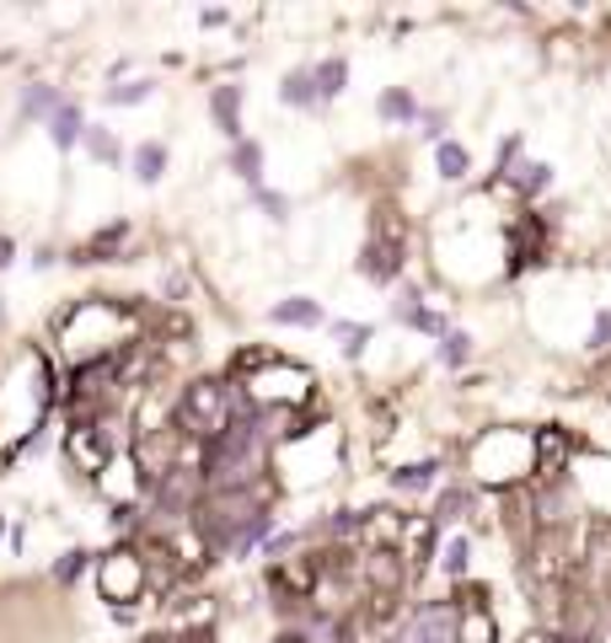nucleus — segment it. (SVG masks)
Returning <instances> with one entry per match:
<instances>
[{
	"label": "nucleus",
	"mask_w": 611,
	"mask_h": 643,
	"mask_svg": "<svg viewBox=\"0 0 611 643\" xmlns=\"http://www.w3.org/2000/svg\"><path fill=\"white\" fill-rule=\"evenodd\" d=\"M194 525L209 547H231V553H247L252 542L269 536V504L252 493V488H209L194 504Z\"/></svg>",
	"instance_id": "1"
},
{
	"label": "nucleus",
	"mask_w": 611,
	"mask_h": 643,
	"mask_svg": "<svg viewBox=\"0 0 611 643\" xmlns=\"http://www.w3.org/2000/svg\"><path fill=\"white\" fill-rule=\"evenodd\" d=\"M590 349H611V306L596 312V327H590Z\"/></svg>",
	"instance_id": "24"
},
{
	"label": "nucleus",
	"mask_w": 611,
	"mask_h": 643,
	"mask_svg": "<svg viewBox=\"0 0 611 643\" xmlns=\"http://www.w3.org/2000/svg\"><path fill=\"white\" fill-rule=\"evenodd\" d=\"M269 317H274V322H295V327H317V322H323V306H317L312 295H290V301H280Z\"/></svg>",
	"instance_id": "11"
},
{
	"label": "nucleus",
	"mask_w": 611,
	"mask_h": 643,
	"mask_svg": "<svg viewBox=\"0 0 611 643\" xmlns=\"http://www.w3.org/2000/svg\"><path fill=\"white\" fill-rule=\"evenodd\" d=\"M145 91H151V80H129V86H113V91H108V102H140Z\"/></svg>",
	"instance_id": "25"
},
{
	"label": "nucleus",
	"mask_w": 611,
	"mask_h": 643,
	"mask_svg": "<svg viewBox=\"0 0 611 643\" xmlns=\"http://www.w3.org/2000/svg\"><path fill=\"white\" fill-rule=\"evenodd\" d=\"M269 461V429L263 418H231L215 440H204L199 478L204 488H252Z\"/></svg>",
	"instance_id": "2"
},
{
	"label": "nucleus",
	"mask_w": 611,
	"mask_h": 643,
	"mask_svg": "<svg viewBox=\"0 0 611 643\" xmlns=\"http://www.w3.org/2000/svg\"><path fill=\"white\" fill-rule=\"evenodd\" d=\"M312 70H317V97H323V102H332V97L343 91V80H349V59H343V54H332V59L312 65Z\"/></svg>",
	"instance_id": "13"
},
{
	"label": "nucleus",
	"mask_w": 611,
	"mask_h": 643,
	"mask_svg": "<svg viewBox=\"0 0 611 643\" xmlns=\"http://www.w3.org/2000/svg\"><path fill=\"white\" fill-rule=\"evenodd\" d=\"M177 424L188 429V435H220L226 424H231V392H226V381H194L183 402H177Z\"/></svg>",
	"instance_id": "3"
},
{
	"label": "nucleus",
	"mask_w": 611,
	"mask_h": 643,
	"mask_svg": "<svg viewBox=\"0 0 611 643\" xmlns=\"http://www.w3.org/2000/svg\"><path fill=\"white\" fill-rule=\"evenodd\" d=\"M504 183H515L526 199H542V194L553 188V166H547V161H521V166L504 172Z\"/></svg>",
	"instance_id": "7"
},
{
	"label": "nucleus",
	"mask_w": 611,
	"mask_h": 643,
	"mask_svg": "<svg viewBox=\"0 0 611 643\" xmlns=\"http://www.w3.org/2000/svg\"><path fill=\"white\" fill-rule=\"evenodd\" d=\"M258 204H263L274 220H285V199H280V194H263V188H258Z\"/></svg>",
	"instance_id": "27"
},
{
	"label": "nucleus",
	"mask_w": 611,
	"mask_h": 643,
	"mask_svg": "<svg viewBox=\"0 0 611 643\" xmlns=\"http://www.w3.org/2000/svg\"><path fill=\"white\" fill-rule=\"evenodd\" d=\"M461 510H472V488H461V482H456V488L440 493V504H435V525H456L461 521Z\"/></svg>",
	"instance_id": "16"
},
{
	"label": "nucleus",
	"mask_w": 611,
	"mask_h": 643,
	"mask_svg": "<svg viewBox=\"0 0 611 643\" xmlns=\"http://www.w3.org/2000/svg\"><path fill=\"white\" fill-rule=\"evenodd\" d=\"M6 263H11V241L0 237V269H6Z\"/></svg>",
	"instance_id": "29"
},
{
	"label": "nucleus",
	"mask_w": 611,
	"mask_h": 643,
	"mask_svg": "<svg viewBox=\"0 0 611 643\" xmlns=\"http://www.w3.org/2000/svg\"><path fill=\"white\" fill-rule=\"evenodd\" d=\"M435 472H440V461H413V467H397V472H392V488H397V493H424V488H435Z\"/></svg>",
	"instance_id": "12"
},
{
	"label": "nucleus",
	"mask_w": 611,
	"mask_h": 643,
	"mask_svg": "<svg viewBox=\"0 0 611 643\" xmlns=\"http://www.w3.org/2000/svg\"><path fill=\"white\" fill-rule=\"evenodd\" d=\"M467 360H472V338L450 327L446 338H440V364H450V370H461V364H467Z\"/></svg>",
	"instance_id": "20"
},
{
	"label": "nucleus",
	"mask_w": 611,
	"mask_h": 643,
	"mask_svg": "<svg viewBox=\"0 0 611 643\" xmlns=\"http://www.w3.org/2000/svg\"><path fill=\"white\" fill-rule=\"evenodd\" d=\"M360 274H365L370 284H392L397 274H403V241H392V237L365 241V252H360Z\"/></svg>",
	"instance_id": "6"
},
{
	"label": "nucleus",
	"mask_w": 611,
	"mask_h": 643,
	"mask_svg": "<svg viewBox=\"0 0 611 643\" xmlns=\"http://www.w3.org/2000/svg\"><path fill=\"white\" fill-rule=\"evenodd\" d=\"M194 504H199V482H194V472H188V467H172V472L156 482V504H151V510L172 521V515H194Z\"/></svg>",
	"instance_id": "5"
},
{
	"label": "nucleus",
	"mask_w": 611,
	"mask_h": 643,
	"mask_svg": "<svg viewBox=\"0 0 611 643\" xmlns=\"http://www.w3.org/2000/svg\"><path fill=\"white\" fill-rule=\"evenodd\" d=\"M86 563V553H70V558L59 563V579H76V568H81Z\"/></svg>",
	"instance_id": "28"
},
{
	"label": "nucleus",
	"mask_w": 611,
	"mask_h": 643,
	"mask_svg": "<svg viewBox=\"0 0 611 643\" xmlns=\"http://www.w3.org/2000/svg\"><path fill=\"white\" fill-rule=\"evenodd\" d=\"M435 166H440L446 183H461V177L472 172V151H467L461 140H440V145H435Z\"/></svg>",
	"instance_id": "9"
},
{
	"label": "nucleus",
	"mask_w": 611,
	"mask_h": 643,
	"mask_svg": "<svg viewBox=\"0 0 611 643\" xmlns=\"http://www.w3.org/2000/svg\"><path fill=\"white\" fill-rule=\"evenodd\" d=\"M231 166L242 172L247 183H258V177H263V145H258V140H237V151H231Z\"/></svg>",
	"instance_id": "18"
},
{
	"label": "nucleus",
	"mask_w": 611,
	"mask_h": 643,
	"mask_svg": "<svg viewBox=\"0 0 611 643\" xmlns=\"http://www.w3.org/2000/svg\"><path fill=\"white\" fill-rule=\"evenodd\" d=\"M332 338L343 344V355H360L370 344V327L365 322H332Z\"/></svg>",
	"instance_id": "21"
},
{
	"label": "nucleus",
	"mask_w": 611,
	"mask_h": 643,
	"mask_svg": "<svg viewBox=\"0 0 611 643\" xmlns=\"http://www.w3.org/2000/svg\"><path fill=\"white\" fill-rule=\"evenodd\" d=\"M467 558H472V536H461V531H456L446 547H440V568H446L450 579H461V574H467Z\"/></svg>",
	"instance_id": "17"
},
{
	"label": "nucleus",
	"mask_w": 611,
	"mask_h": 643,
	"mask_svg": "<svg viewBox=\"0 0 611 643\" xmlns=\"http://www.w3.org/2000/svg\"><path fill=\"white\" fill-rule=\"evenodd\" d=\"M280 97H285L290 108H317V102H323V97H317V70H312V65L290 70L285 86H280Z\"/></svg>",
	"instance_id": "8"
},
{
	"label": "nucleus",
	"mask_w": 611,
	"mask_h": 643,
	"mask_svg": "<svg viewBox=\"0 0 611 643\" xmlns=\"http://www.w3.org/2000/svg\"><path fill=\"white\" fill-rule=\"evenodd\" d=\"M48 129H54V145H76V140L86 134L81 108H76V102H65V108H59V113L48 119Z\"/></svg>",
	"instance_id": "14"
},
{
	"label": "nucleus",
	"mask_w": 611,
	"mask_h": 643,
	"mask_svg": "<svg viewBox=\"0 0 611 643\" xmlns=\"http://www.w3.org/2000/svg\"><path fill=\"white\" fill-rule=\"evenodd\" d=\"M209 102H215V119H220V129H231V134L242 129V123H237V102H242V91H237V86H215V97H209Z\"/></svg>",
	"instance_id": "19"
},
{
	"label": "nucleus",
	"mask_w": 611,
	"mask_h": 643,
	"mask_svg": "<svg viewBox=\"0 0 611 643\" xmlns=\"http://www.w3.org/2000/svg\"><path fill=\"white\" fill-rule=\"evenodd\" d=\"M86 151H91V156H102V161H113V156H119V145H113V134H108V129H97V123L86 129Z\"/></svg>",
	"instance_id": "23"
},
{
	"label": "nucleus",
	"mask_w": 611,
	"mask_h": 643,
	"mask_svg": "<svg viewBox=\"0 0 611 643\" xmlns=\"http://www.w3.org/2000/svg\"><path fill=\"white\" fill-rule=\"evenodd\" d=\"M424 134H429V140H435V145H440V140H446V113H435V108H429V113H424Z\"/></svg>",
	"instance_id": "26"
},
{
	"label": "nucleus",
	"mask_w": 611,
	"mask_h": 643,
	"mask_svg": "<svg viewBox=\"0 0 611 643\" xmlns=\"http://www.w3.org/2000/svg\"><path fill=\"white\" fill-rule=\"evenodd\" d=\"M65 102L54 97V86H28L22 91V113H59Z\"/></svg>",
	"instance_id": "22"
},
{
	"label": "nucleus",
	"mask_w": 611,
	"mask_h": 643,
	"mask_svg": "<svg viewBox=\"0 0 611 643\" xmlns=\"http://www.w3.org/2000/svg\"><path fill=\"white\" fill-rule=\"evenodd\" d=\"M162 166H166L162 140H145V145L134 151V177H140V183H156V177H162Z\"/></svg>",
	"instance_id": "15"
},
{
	"label": "nucleus",
	"mask_w": 611,
	"mask_h": 643,
	"mask_svg": "<svg viewBox=\"0 0 611 643\" xmlns=\"http://www.w3.org/2000/svg\"><path fill=\"white\" fill-rule=\"evenodd\" d=\"M375 108H381V119H392V123L424 119V113H418V97H413L407 86H392V91H381V102H375Z\"/></svg>",
	"instance_id": "10"
},
{
	"label": "nucleus",
	"mask_w": 611,
	"mask_h": 643,
	"mask_svg": "<svg viewBox=\"0 0 611 643\" xmlns=\"http://www.w3.org/2000/svg\"><path fill=\"white\" fill-rule=\"evenodd\" d=\"M392 643H461V606L456 601H424L403 617Z\"/></svg>",
	"instance_id": "4"
}]
</instances>
